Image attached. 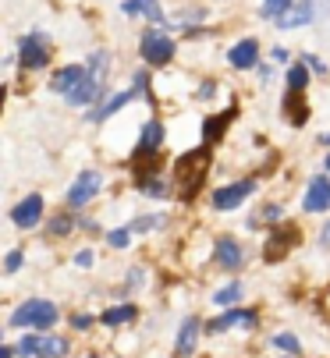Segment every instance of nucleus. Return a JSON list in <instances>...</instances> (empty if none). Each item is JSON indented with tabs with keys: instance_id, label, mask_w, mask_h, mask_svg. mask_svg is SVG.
I'll use <instances>...</instances> for the list:
<instances>
[{
	"instance_id": "obj_1",
	"label": "nucleus",
	"mask_w": 330,
	"mask_h": 358,
	"mask_svg": "<svg viewBox=\"0 0 330 358\" xmlns=\"http://www.w3.org/2000/svg\"><path fill=\"white\" fill-rule=\"evenodd\" d=\"M174 39L163 32V29H146L142 32V39H139V54H142V61L146 64H153V68H160V64H171V57H174Z\"/></svg>"
},
{
	"instance_id": "obj_2",
	"label": "nucleus",
	"mask_w": 330,
	"mask_h": 358,
	"mask_svg": "<svg viewBox=\"0 0 330 358\" xmlns=\"http://www.w3.org/2000/svg\"><path fill=\"white\" fill-rule=\"evenodd\" d=\"M53 323H57V305L46 298H29L11 316V327H53Z\"/></svg>"
},
{
	"instance_id": "obj_3",
	"label": "nucleus",
	"mask_w": 330,
	"mask_h": 358,
	"mask_svg": "<svg viewBox=\"0 0 330 358\" xmlns=\"http://www.w3.org/2000/svg\"><path fill=\"white\" fill-rule=\"evenodd\" d=\"M103 89H106V75H99V71H92V68H85V78L75 85V92L71 96H64L71 107H92L96 99L103 96Z\"/></svg>"
},
{
	"instance_id": "obj_4",
	"label": "nucleus",
	"mask_w": 330,
	"mask_h": 358,
	"mask_svg": "<svg viewBox=\"0 0 330 358\" xmlns=\"http://www.w3.org/2000/svg\"><path fill=\"white\" fill-rule=\"evenodd\" d=\"M99 185H103L99 171H82V174H78V181H75V185H71V192H68V206H71V210H82L89 199H96Z\"/></svg>"
},
{
	"instance_id": "obj_5",
	"label": "nucleus",
	"mask_w": 330,
	"mask_h": 358,
	"mask_svg": "<svg viewBox=\"0 0 330 358\" xmlns=\"http://www.w3.org/2000/svg\"><path fill=\"white\" fill-rule=\"evenodd\" d=\"M252 192H256V181H235V185H228V188H216L213 210H238Z\"/></svg>"
},
{
	"instance_id": "obj_6",
	"label": "nucleus",
	"mask_w": 330,
	"mask_h": 358,
	"mask_svg": "<svg viewBox=\"0 0 330 358\" xmlns=\"http://www.w3.org/2000/svg\"><path fill=\"white\" fill-rule=\"evenodd\" d=\"M302 206H305V213H323V210H330V178H326V174H319V178L309 181Z\"/></svg>"
},
{
	"instance_id": "obj_7",
	"label": "nucleus",
	"mask_w": 330,
	"mask_h": 358,
	"mask_svg": "<svg viewBox=\"0 0 330 358\" xmlns=\"http://www.w3.org/2000/svg\"><path fill=\"white\" fill-rule=\"evenodd\" d=\"M18 61H22L25 68H43V64L50 61V50H46V43H43L39 32H32V36L22 39V46H18Z\"/></svg>"
},
{
	"instance_id": "obj_8",
	"label": "nucleus",
	"mask_w": 330,
	"mask_h": 358,
	"mask_svg": "<svg viewBox=\"0 0 330 358\" xmlns=\"http://www.w3.org/2000/svg\"><path fill=\"white\" fill-rule=\"evenodd\" d=\"M39 217H43V199H39V195L22 199L18 206L11 210V224H15V227H22V231L36 227V224H39Z\"/></svg>"
},
{
	"instance_id": "obj_9",
	"label": "nucleus",
	"mask_w": 330,
	"mask_h": 358,
	"mask_svg": "<svg viewBox=\"0 0 330 358\" xmlns=\"http://www.w3.org/2000/svg\"><path fill=\"white\" fill-rule=\"evenodd\" d=\"M228 61H231V68H238V71L256 68V64H259V43H256V39H242V43H235V46L228 50Z\"/></svg>"
},
{
	"instance_id": "obj_10",
	"label": "nucleus",
	"mask_w": 330,
	"mask_h": 358,
	"mask_svg": "<svg viewBox=\"0 0 330 358\" xmlns=\"http://www.w3.org/2000/svg\"><path fill=\"white\" fill-rule=\"evenodd\" d=\"M213 255H216V266H224V270H238V266L245 263L242 245H238L235 238H220L216 248H213Z\"/></svg>"
},
{
	"instance_id": "obj_11",
	"label": "nucleus",
	"mask_w": 330,
	"mask_h": 358,
	"mask_svg": "<svg viewBox=\"0 0 330 358\" xmlns=\"http://www.w3.org/2000/svg\"><path fill=\"white\" fill-rule=\"evenodd\" d=\"M82 78H85V68H82V64H71V68H61L57 75H53L50 89H53V92H61V96H71L75 85H78Z\"/></svg>"
},
{
	"instance_id": "obj_12",
	"label": "nucleus",
	"mask_w": 330,
	"mask_h": 358,
	"mask_svg": "<svg viewBox=\"0 0 330 358\" xmlns=\"http://www.w3.org/2000/svg\"><path fill=\"white\" fill-rule=\"evenodd\" d=\"M231 327H256V313H249V309H228V313H220L213 323H209V330H231Z\"/></svg>"
},
{
	"instance_id": "obj_13",
	"label": "nucleus",
	"mask_w": 330,
	"mask_h": 358,
	"mask_svg": "<svg viewBox=\"0 0 330 358\" xmlns=\"http://www.w3.org/2000/svg\"><path fill=\"white\" fill-rule=\"evenodd\" d=\"M305 22H312V0H295L291 11L277 18L281 29H298V25H305Z\"/></svg>"
},
{
	"instance_id": "obj_14",
	"label": "nucleus",
	"mask_w": 330,
	"mask_h": 358,
	"mask_svg": "<svg viewBox=\"0 0 330 358\" xmlns=\"http://www.w3.org/2000/svg\"><path fill=\"white\" fill-rule=\"evenodd\" d=\"M160 142H163V124L160 121H149L142 128V135H139V157H153V152L160 149Z\"/></svg>"
},
{
	"instance_id": "obj_15",
	"label": "nucleus",
	"mask_w": 330,
	"mask_h": 358,
	"mask_svg": "<svg viewBox=\"0 0 330 358\" xmlns=\"http://www.w3.org/2000/svg\"><path fill=\"white\" fill-rule=\"evenodd\" d=\"M199 330H202V323H199L195 316H188V320L181 323V334H178V355H192V351H195V344H199Z\"/></svg>"
},
{
	"instance_id": "obj_16",
	"label": "nucleus",
	"mask_w": 330,
	"mask_h": 358,
	"mask_svg": "<svg viewBox=\"0 0 330 358\" xmlns=\"http://www.w3.org/2000/svg\"><path fill=\"white\" fill-rule=\"evenodd\" d=\"M125 15H142V18H149L153 25L163 22V8L156 4V0H125Z\"/></svg>"
},
{
	"instance_id": "obj_17",
	"label": "nucleus",
	"mask_w": 330,
	"mask_h": 358,
	"mask_svg": "<svg viewBox=\"0 0 330 358\" xmlns=\"http://www.w3.org/2000/svg\"><path fill=\"white\" fill-rule=\"evenodd\" d=\"M132 96H135V92H118L114 99H106L103 107H96V114H89V121H106V117H114L121 107H128V103H132Z\"/></svg>"
},
{
	"instance_id": "obj_18",
	"label": "nucleus",
	"mask_w": 330,
	"mask_h": 358,
	"mask_svg": "<svg viewBox=\"0 0 330 358\" xmlns=\"http://www.w3.org/2000/svg\"><path fill=\"white\" fill-rule=\"evenodd\" d=\"M106 327H121V323H128V320H135V305H110V309L99 316Z\"/></svg>"
},
{
	"instance_id": "obj_19",
	"label": "nucleus",
	"mask_w": 330,
	"mask_h": 358,
	"mask_svg": "<svg viewBox=\"0 0 330 358\" xmlns=\"http://www.w3.org/2000/svg\"><path fill=\"white\" fill-rule=\"evenodd\" d=\"M64 355H68V341H61V337H43L39 358H64Z\"/></svg>"
},
{
	"instance_id": "obj_20",
	"label": "nucleus",
	"mask_w": 330,
	"mask_h": 358,
	"mask_svg": "<svg viewBox=\"0 0 330 358\" xmlns=\"http://www.w3.org/2000/svg\"><path fill=\"white\" fill-rule=\"evenodd\" d=\"M291 4H295V0H263L259 15H263V18H281V15L291 11Z\"/></svg>"
},
{
	"instance_id": "obj_21",
	"label": "nucleus",
	"mask_w": 330,
	"mask_h": 358,
	"mask_svg": "<svg viewBox=\"0 0 330 358\" xmlns=\"http://www.w3.org/2000/svg\"><path fill=\"white\" fill-rule=\"evenodd\" d=\"M288 85H291V92H302L309 85V64H295L288 71Z\"/></svg>"
},
{
	"instance_id": "obj_22",
	"label": "nucleus",
	"mask_w": 330,
	"mask_h": 358,
	"mask_svg": "<svg viewBox=\"0 0 330 358\" xmlns=\"http://www.w3.org/2000/svg\"><path fill=\"white\" fill-rule=\"evenodd\" d=\"M39 351H43V337H36V334H29V337H22V344H18V355H32V358H39Z\"/></svg>"
},
{
	"instance_id": "obj_23",
	"label": "nucleus",
	"mask_w": 330,
	"mask_h": 358,
	"mask_svg": "<svg viewBox=\"0 0 330 358\" xmlns=\"http://www.w3.org/2000/svg\"><path fill=\"white\" fill-rule=\"evenodd\" d=\"M238 298H242V284H228L216 291V305H235Z\"/></svg>"
},
{
	"instance_id": "obj_24",
	"label": "nucleus",
	"mask_w": 330,
	"mask_h": 358,
	"mask_svg": "<svg viewBox=\"0 0 330 358\" xmlns=\"http://www.w3.org/2000/svg\"><path fill=\"white\" fill-rule=\"evenodd\" d=\"M284 110L291 114V121H295V124H302V121H305V107L298 103V92H291V96L284 99Z\"/></svg>"
},
{
	"instance_id": "obj_25",
	"label": "nucleus",
	"mask_w": 330,
	"mask_h": 358,
	"mask_svg": "<svg viewBox=\"0 0 330 358\" xmlns=\"http://www.w3.org/2000/svg\"><path fill=\"white\" fill-rule=\"evenodd\" d=\"M273 348H281V351H291V355H298V341H295V334H277V337H273Z\"/></svg>"
},
{
	"instance_id": "obj_26",
	"label": "nucleus",
	"mask_w": 330,
	"mask_h": 358,
	"mask_svg": "<svg viewBox=\"0 0 330 358\" xmlns=\"http://www.w3.org/2000/svg\"><path fill=\"white\" fill-rule=\"evenodd\" d=\"M71 231V217H64V213H57L50 220V234H68Z\"/></svg>"
},
{
	"instance_id": "obj_27",
	"label": "nucleus",
	"mask_w": 330,
	"mask_h": 358,
	"mask_svg": "<svg viewBox=\"0 0 330 358\" xmlns=\"http://www.w3.org/2000/svg\"><path fill=\"white\" fill-rule=\"evenodd\" d=\"M153 224H163V217H139V220L132 224V231H135V234H142V231H149Z\"/></svg>"
},
{
	"instance_id": "obj_28",
	"label": "nucleus",
	"mask_w": 330,
	"mask_h": 358,
	"mask_svg": "<svg viewBox=\"0 0 330 358\" xmlns=\"http://www.w3.org/2000/svg\"><path fill=\"white\" fill-rule=\"evenodd\" d=\"M128 238H132L128 231H110V234H106V241L114 245V248H125V245H128Z\"/></svg>"
},
{
	"instance_id": "obj_29",
	"label": "nucleus",
	"mask_w": 330,
	"mask_h": 358,
	"mask_svg": "<svg viewBox=\"0 0 330 358\" xmlns=\"http://www.w3.org/2000/svg\"><path fill=\"white\" fill-rule=\"evenodd\" d=\"M4 266H8V273H15V270L22 266V252H11V255H8V263H4Z\"/></svg>"
},
{
	"instance_id": "obj_30",
	"label": "nucleus",
	"mask_w": 330,
	"mask_h": 358,
	"mask_svg": "<svg viewBox=\"0 0 330 358\" xmlns=\"http://www.w3.org/2000/svg\"><path fill=\"white\" fill-rule=\"evenodd\" d=\"M75 263H78V266H92V252H89V248L78 252V255H75Z\"/></svg>"
},
{
	"instance_id": "obj_31",
	"label": "nucleus",
	"mask_w": 330,
	"mask_h": 358,
	"mask_svg": "<svg viewBox=\"0 0 330 358\" xmlns=\"http://www.w3.org/2000/svg\"><path fill=\"white\" fill-rule=\"evenodd\" d=\"M139 280H146V273H142V270H132V273H128V287H142Z\"/></svg>"
},
{
	"instance_id": "obj_32",
	"label": "nucleus",
	"mask_w": 330,
	"mask_h": 358,
	"mask_svg": "<svg viewBox=\"0 0 330 358\" xmlns=\"http://www.w3.org/2000/svg\"><path fill=\"white\" fill-rule=\"evenodd\" d=\"M71 323H75V330H89V323H92V320H89V316H75Z\"/></svg>"
},
{
	"instance_id": "obj_33",
	"label": "nucleus",
	"mask_w": 330,
	"mask_h": 358,
	"mask_svg": "<svg viewBox=\"0 0 330 358\" xmlns=\"http://www.w3.org/2000/svg\"><path fill=\"white\" fill-rule=\"evenodd\" d=\"M273 61L284 64V61H288V50H281V46H277V50H273Z\"/></svg>"
},
{
	"instance_id": "obj_34",
	"label": "nucleus",
	"mask_w": 330,
	"mask_h": 358,
	"mask_svg": "<svg viewBox=\"0 0 330 358\" xmlns=\"http://www.w3.org/2000/svg\"><path fill=\"white\" fill-rule=\"evenodd\" d=\"M305 64H309V68H312V71H323V64H319V61H316V57H312V54H309V57H305Z\"/></svg>"
},
{
	"instance_id": "obj_35",
	"label": "nucleus",
	"mask_w": 330,
	"mask_h": 358,
	"mask_svg": "<svg viewBox=\"0 0 330 358\" xmlns=\"http://www.w3.org/2000/svg\"><path fill=\"white\" fill-rule=\"evenodd\" d=\"M0 358H15V348H11V344H8V348H4V351H0Z\"/></svg>"
},
{
	"instance_id": "obj_36",
	"label": "nucleus",
	"mask_w": 330,
	"mask_h": 358,
	"mask_svg": "<svg viewBox=\"0 0 330 358\" xmlns=\"http://www.w3.org/2000/svg\"><path fill=\"white\" fill-rule=\"evenodd\" d=\"M323 241H330V224H326V231H323Z\"/></svg>"
},
{
	"instance_id": "obj_37",
	"label": "nucleus",
	"mask_w": 330,
	"mask_h": 358,
	"mask_svg": "<svg viewBox=\"0 0 330 358\" xmlns=\"http://www.w3.org/2000/svg\"><path fill=\"white\" fill-rule=\"evenodd\" d=\"M326 171H330V157H326Z\"/></svg>"
},
{
	"instance_id": "obj_38",
	"label": "nucleus",
	"mask_w": 330,
	"mask_h": 358,
	"mask_svg": "<svg viewBox=\"0 0 330 358\" xmlns=\"http://www.w3.org/2000/svg\"><path fill=\"white\" fill-rule=\"evenodd\" d=\"M89 358H96V355H89Z\"/></svg>"
}]
</instances>
